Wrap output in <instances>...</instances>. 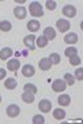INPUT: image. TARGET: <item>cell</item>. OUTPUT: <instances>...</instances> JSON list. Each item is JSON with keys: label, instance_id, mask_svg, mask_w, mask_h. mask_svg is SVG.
I'll return each instance as SVG.
<instances>
[{"label": "cell", "instance_id": "19", "mask_svg": "<svg viewBox=\"0 0 83 124\" xmlns=\"http://www.w3.org/2000/svg\"><path fill=\"white\" fill-rule=\"evenodd\" d=\"M21 98H23V100L25 103H33L34 102V94H32V93H24L23 95H21Z\"/></svg>", "mask_w": 83, "mask_h": 124}, {"label": "cell", "instance_id": "5", "mask_svg": "<svg viewBox=\"0 0 83 124\" xmlns=\"http://www.w3.org/2000/svg\"><path fill=\"white\" fill-rule=\"evenodd\" d=\"M7 115L9 117H16L20 115V107L17 104H9L7 107Z\"/></svg>", "mask_w": 83, "mask_h": 124}, {"label": "cell", "instance_id": "6", "mask_svg": "<svg viewBox=\"0 0 83 124\" xmlns=\"http://www.w3.org/2000/svg\"><path fill=\"white\" fill-rule=\"evenodd\" d=\"M62 13L66 17H74L76 15V8L74 7V5H65V7L62 8Z\"/></svg>", "mask_w": 83, "mask_h": 124}, {"label": "cell", "instance_id": "13", "mask_svg": "<svg viewBox=\"0 0 83 124\" xmlns=\"http://www.w3.org/2000/svg\"><path fill=\"white\" fill-rule=\"evenodd\" d=\"M7 67H8V70L9 71H17L19 70V67H20V61L19 60H11L9 62H7Z\"/></svg>", "mask_w": 83, "mask_h": 124}, {"label": "cell", "instance_id": "9", "mask_svg": "<svg viewBox=\"0 0 83 124\" xmlns=\"http://www.w3.org/2000/svg\"><path fill=\"white\" fill-rule=\"evenodd\" d=\"M21 73H23L24 77H28V78H29V77H33L34 75L36 70H34V67L32 66V65H25V66H23Z\"/></svg>", "mask_w": 83, "mask_h": 124}, {"label": "cell", "instance_id": "3", "mask_svg": "<svg viewBox=\"0 0 83 124\" xmlns=\"http://www.w3.org/2000/svg\"><path fill=\"white\" fill-rule=\"evenodd\" d=\"M24 45H25L29 50H34V48H36V37L33 36V34L25 36L24 37Z\"/></svg>", "mask_w": 83, "mask_h": 124}, {"label": "cell", "instance_id": "20", "mask_svg": "<svg viewBox=\"0 0 83 124\" xmlns=\"http://www.w3.org/2000/svg\"><path fill=\"white\" fill-rule=\"evenodd\" d=\"M12 29V24L8 20H4V21H1L0 23V31H3V32H9Z\"/></svg>", "mask_w": 83, "mask_h": 124}, {"label": "cell", "instance_id": "17", "mask_svg": "<svg viewBox=\"0 0 83 124\" xmlns=\"http://www.w3.org/2000/svg\"><path fill=\"white\" fill-rule=\"evenodd\" d=\"M63 41L66 44H75L76 41H78V36H76L75 33H67L66 36H65Z\"/></svg>", "mask_w": 83, "mask_h": 124}, {"label": "cell", "instance_id": "26", "mask_svg": "<svg viewBox=\"0 0 83 124\" xmlns=\"http://www.w3.org/2000/svg\"><path fill=\"white\" fill-rule=\"evenodd\" d=\"M70 58V65L71 66H75V65H79L81 63V58L78 57V55H71V57H69Z\"/></svg>", "mask_w": 83, "mask_h": 124}, {"label": "cell", "instance_id": "24", "mask_svg": "<svg viewBox=\"0 0 83 124\" xmlns=\"http://www.w3.org/2000/svg\"><path fill=\"white\" fill-rule=\"evenodd\" d=\"M49 60H50L52 63L57 65V63H59V61H61V57H59V54H57V53H52L50 57H49Z\"/></svg>", "mask_w": 83, "mask_h": 124}, {"label": "cell", "instance_id": "15", "mask_svg": "<svg viewBox=\"0 0 83 124\" xmlns=\"http://www.w3.org/2000/svg\"><path fill=\"white\" fill-rule=\"evenodd\" d=\"M4 86L7 90H15L17 87V81L15 78H7L4 82Z\"/></svg>", "mask_w": 83, "mask_h": 124}, {"label": "cell", "instance_id": "30", "mask_svg": "<svg viewBox=\"0 0 83 124\" xmlns=\"http://www.w3.org/2000/svg\"><path fill=\"white\" fill-rule=\"evenodd\" d=\"M5 75H7L5 70H4V69H0V81H1V79H4V78H5Z\"/></svg>", "mask_w": 83, "mask_h": 124}, {"label": "cell", "instance_id": "25", "mask_svg": "<svg viewBox=\"0 0 83 124\" xmlns=\"http://www.w3.org/2000/svg\"><path fill=\"white\" fill-rule=\"evenodd\" d=\"M45 119H44L42 115H34L33 116V124H44Z\"/></svg>", "mask_w": 83, "mask_h": 124}, {"label": "cell", "instance_id": "28", "mask_svg": "<svg viewBox=\"0 0 83 124\" xmlns=\"http://www.w3.org/2000/svg\"><path fill=\"white\" fill-rule=\"evenodd\" d=\"M55 7H57V3L55 1H53V0H47L46 1V8L47 9L53 11V9H55Z\"/></svg>", "mask_w": 83, "mask_h": 124}, {"label": "cell", "instance_id": "29", "mask_svg": "<svg viewBox=\"0 0 83 124\" xmlns=\"http://www.w3.org/2000/svg\"><path fill=\"white\" fill-rule=\"evenodd\" d=\"M74 78H76L78 81H82L83 79V70L79 67V69H76V71H75V77Z\"/></svg>", "mask_w": 83, "mask_h": 124}, {"label": "cell", "instance_id": "1", "mask_svg": "<svg viewBox=\"0 0 83 124\" xmlns=\"http://www.w3.org/2000/svg\"><path fill=\"white\" fill-rule=\"evenodd\" d=\"M29 12L33 17H41L44 16V9L38 1H33L29 4Z\"/></svg>", "mask_w": 83, "mask_h": 124}, {"label": "cell", "instance_id": "14", "mask_svg": "<svg viewBox=\"0 0 83 124\" xmlns=\"http://www.w3.org/2000/svg\"><path fill=\"white\" fill-rule=\"evenodd\" d=\"M52 62H50L49 58H42L40 62H38V66H40L41 70H44V71H46V70H49L50 67H52Z\"/></svg>", "mask_w": 83, "mask_h": 124}, {"label": "cell", "instance_id": "23", "mask_svg": "<svg viewBox=\"0 0 83 124\" xmlns=\"http://www.w3.org/2000/svg\"><path fill=\"white\" fill-rule=\"evenodd\" d=\"M24 91H26V93H32V94H36V93H37V87H36L33 83H26L25 86H24Z\"/></svg>", "mask_w": 83, "mask_h": 124}, {"label": "cell", "instance_id": "18", "mask_svg": "<svg viewBox=\"0 0 83 124\" xmlns=\"http://www.w3.org/2000/svg\"><path fill=\"white\" fill-rule=\"evenodd\" d=\"M53 116H54V119H57V120H62V119H65V116H66V112L62 110V108H55L54 112H53Z\"/></svg>", "mask_w": 83, "mask_h": 124}, {"label": "cell", "instance_id": "7", "mask_svg": "<svg viewBox=\"0 0 83 124\" xmlns=\"http://www.w3.org/2000/svg\"><path fill=\"white\" fill-rule=\"evenodd\" d=\"M38 108H40L41 112H49L50 110H52V103H50V100L47 99H42L40 100V104H38Z\"/></svg>", "mask_w": 83, "mask_h": 124}, {"label": "cell", "instance_id": "10", "mask_svg": "<svg viewBox=\"0 0 83 124\" xmlns=\"http://www.w3.org/2000/svg\"><path fill=\"white\" fill-rule=\"evenodd\" d=\"M55 36H57V34H55L54 28H52V26H47V28H45V31H44V37H45L47 41H49V40H54Z\"/></svg>", "mask_w": 83, "mask_h": 124}, {"label": "cell", "instance_id": "27", "mask_svg": "<svg viewBox=\"0 0 83 124\" xmlns=\"http://www.w3.org/2000/svg\"><path fill=\"white\" fill-rule=\"evenodd\" d=\"M75 54H76L75 48H67L65 50V55H66V57H71V55H75Z\"/></svg>", "mask_w": 83, "mask_h": 124}, {"label": "cell", "instance_id": "4", "mask_svg": "<svg viewBox=\"0 0 83 124\" xmlns=\"http://www.w3.org/2000/svg\"><path fill=\"white\" fill-rule=\"evenodd\" d=\"M57 29L62 33L67 32L70 29V23L69 20H65V19H61V20H57Z\"/></svg>", "mask_w": 83, "mask_h": 124}, {"label": "cell", "instance_id": "2", "mask_svg": "<svg viewBox=\"0 0 83 124\" xmlns=\"http://www.w3.org/2000/svg\"><path fill=\"white\" fill-rule=\"evenodd\" d=\"M66 86L67 85L63 79H55L52 85V90L54 91V93H62V91L66 90Z\"/></svg>", "mask_w": 83, "mask_h": 124}, {"label": "cell", "instance_id": "31", "mask_svg": "<svg viewBox=\"0 0 83 124\" xmlns=\"http://www.w3.org/2000/svg\"><path fill=\"white\" fill-rule=\"evenodd\" d=\"M16 3H19V4H24V3H25V0H17Z\"/></svg>", "mask_w": 83, "mask_h": 124}, {"label": "cell", "instance_id": "11", "mask_svg": "<svg viewBox=\"0 0 83 124\" xmlns=\"http://www.w3.org/2000/svg\"><path fill=\"white\" fill-rule=\"evenodd\" d=\"M70 96L67 95V94H62V95L58 96V104L61 106V107H66V106L70 104Z\"/></svg>", "mask_w": 83, "mask_h": 124}, {"label": "cell", "instance_id": "12", "mask_svg": "<svg viewBox=\"0 0 83 124\" xmlns=\"http://www.w3.org/2000/svg\"><path fill=\"white\" fill-rule=\"evenodd\" d=\"M26 28H28V31H30L32 33H34V32L40 31V23H38L37 20H30V21H28V24H26Z\"/></svg>", "mask_w": 83, "mask_h": 124}, {"label": "cell", "instance_id": "8", "mask_svg": "<svg viewBox=\"0 0 83 124\" xmlns=\"http://www.w3.org/2000/svg\"><path fill=\"white\" fill-rule=\"evenodd\" d=\"M13 15H15L16 19L23 20V19H25V17H26V9L24 7H16L13 9Z\"/></svg>", "mask_w": 83, "mask_h": 124}, {"label": "cell", "instance_id": "21", "mask_svg": "<svg viewBox=\"0 0 83 124\" xmlns=\"http://www.w3.org/2000/svg\"><path fill=\"white\" fill-rule=\"evenodd\" d=\"M36 45H37L38 48H45L47 45V40L44 36H40V37L36 38Z\"/></svg>", "mask_w": 83, "mask_h": 124}, {"label": "cell", "instance_id": "16", "mask_svg": "<svg viewBox=\"0 0 83 124\" xmlns=\"http://www.w3.org/2000/svg\"><path fill=\"white\" fill-rule=\"evenodd\" d=\"M12 49L11 48H3L1 49V52H0V58H1L3 61H5V60H8V58L12 55Z\"/></svg>", "mask_w": 83, "mask_h": 124}, {"label": "cell", "instance_id": "32", "mask_svg": "<svg viewBox=\"0 0 83 124\" xmlns=\"http://www.w3.org/2000/svg\"><path fill=\"white\" fill-rule=\"evenodd\" d=\"M0 103H1V96H0Z\"/></svg>", "mask_w": 83, "mask_h": 124}, {"label": "cell", "instance_id": "22", "mask_svg": "<svg viewBox=\"0 0 83 124\" xmlns=\"http://www.w3.org/2000/svg\"><path fill=\"white\" fill-rule=\"evenodd\" d=\"M65 82H66L67 86H73V85L75 83V78H74V75H71L70 73H67V74H65Z\"/></svg>", "mask_w": 83, "mask_h": 124}]
</instances>
